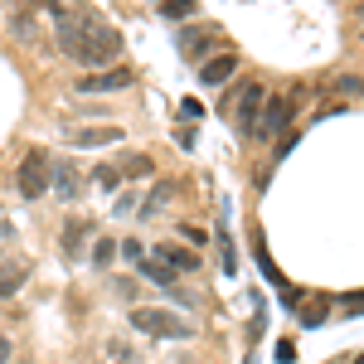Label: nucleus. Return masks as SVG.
Instances as JSON below:
<instances>
[{
  "label": "nucleus",
  "mask_w": 364,
  "mask_h": 364,
  "mask_svg": "<svg viewBox=\"0 0 364 364\" xmlns=\"http://www.w3.org/2000/svg\"><path fill=\"white\" fill-rule=\"evenodd\" d=\"M49 15H54V25H58V44H63V54H73L78 63H87V68H102V63H112V68H117L122 39H117L112 25L92 20L87 10H68V5H54Z\"/></svg>",
  "instance_id": "1"
},
{
  "label": "nucleus",
  "mask_w": 364,
  "mask_h": 364,
  "mask_svg": "<svg viewBox=\"0 0 364 364\" xmlns=\"http://www.w3.org/2000/svg\"><path fill=\"white\" fill-rule=\"evenodd\" d=\"M132 331L156 336V340H190V336H195V326L180 321V316L166 311V306H136V311H132Z\"/></svg>",
  "instance_id": "2"
},
{
  "label": "nucleus",
  "mask_w": 364,
  "mask_h": 364,
  "mask_svg": "<svg viewBox=\"0 0 364 364\" xmlns=\"http://www.w3.org/2000/svg\"><path fill=\"white\" fill-rule=\"evenodd\" d=\"M15 185H20V195L25 199H44L49 195V156L44 151H29L20 170H15Z\"/></svg>",
  "instance_id": "3"
},
{
  "label": "nucleus",
  "mask_w": 364,
  "mask_h": 364,
  "mask_svg": "<svg viewBox=\"0 0 364 364\" xmlns=\"http://www.w3.org/2000/svg\"><path fill=\"white\" fill-rule=\"evenodd\" d=\"M262 102H267V87L262 83H243V97H238V107H233V117H238V127L243 132H257V117H262Z\"/></svg>",
  "instance_id": "4"
},
{
  "label": "nucleus",
  "mask_w": 364,
  "mask_h": 364,
  "mask_svg": "<svg viewBox=\"0 0 364 364\" xmlns=\"http://www.w3.org/2000/svg\"><path fill=\"white\" fill-rule=\"evenodd\" d=\"M287 122H291V97H267V102H262V117H257V132H252V136H277Z\"/></svg>",
  "instance_id": "5"
},
{
  "label": "nucleus",
  "mask_w": 364,
  "mask_h": 364,
  "mask_svg": "<svg viewBox=\"0 0 364 364\" xmlns=\"http://www.w3.org/2000/svg\"><path fill=\"white\" fill-rule=\"evenodd\" d=\"M132 83V68H122V63H117V68H107V73H83V78H78V92H117V87H127Z\"/></svg>",
  "instance_id": "6"
},
{
  "label": "nucleus",
  "mask_w": 364,
  "mask_h": 364,
  "mask_svg": "<svg viewBox=\"0 0 364 364\" xmlns=\"http://www.w3.org/2000/svg\"><path fill=\"white\" fill-rule=\"evenodd\" d=\"M233 73H238V54H214L199 63V83L204 87H224Z\"/></svg>",
  "instance_id": "7"
},
{
  "label": "nucleus",
  "mask_w": 364,
  "mask_h": 364,
  "mask_svg": "<svg viewBox=\"0 0 364 364\" xmlns=\"http://www.w3.org/2000/svg\"><path fill=\"white\" fill-rule=\"evenodd\" d=\"M156 257H161V267H170V272H199V267H204V262H199V252L180 248V243H161Z\"/></svg>",
  "instance_id": "8"
},
{
  "label": "nucleus",
  "mask_w": 364,
  "mask_h": 364,
  "mask_svg": "<svg viewBox=\"0 0 364 364\" xmlns=\"http://www.w3.org/2000/svg\"><path fill=\"white\" fill-rule=\"evenodd\" d=\"M49 185L58 190V199H78L83 195V180H78V170L68 166V161H54V166H49Z\"/></svg>",
  "instance_id": "9"
},
{
  "label": "nucleus",
  "mask_w": 364,
  "mask_h": 364,
  "mask_svg": "<svg viewBox=\"0 0 364 364\" xmlns=\"http://www.w3.org/2000/svg\"><path fill=\"white\" fill-rule=\"evenodd\" d=\"M122 141L117 127H87V132H68V146H78V151H92V146H112Z\"/></svg>",
  "instance_id": "10"
},
{
  "label": "nucleus",
  "mask_w": 364,
  "mask_h": 364,
  "mask_svg": "<svg viewBox=\"0 0 364 364\" xmlns=\"http://www.w3.org/2000/svg\"><path fill=\"white\" fill-rule=\"evenodd\" d=\"M156 170V161L151 156H127L122 166H117V175H127V180H141V175H151Z\"/></svg>",
  "instance_id": "11"
},
{
  "label": "nucleus",
  "mask_w": 364,
  "mask_h": 364,
  "mask_svg": "<svg viewBox=\"0 0 364 364\" xmlns=\"http://www.w3.org/2000/svg\"><path fill=\"white\" fill-rule=\"evenodd\" d=\"M136 267H141V277L156 282V287H170V282H175V272H170V267H161V262H136Z\"/></svg>",
  "instance_id": "12"
},
{
  "label": "nucleus",
  "mask_w": 364,
  "mask_h": 364,
  "mask_svg": "<svg viewBox=\"0 0 364 364\" xmlns=\"http://www.w3.org/2000/svg\"><path fill=\"white\" fill-rule=\"evenodd\" d=\"M161 15L166 20H190L195 15V0H161Z\"/></svg>",
  "instance_id": "13"
},
{
  "label": "nucleus",
  "mask_w": 364,
  "mask_h": 364,
  "mask_svg": "<svg viewBox=\"0 0 364 364\" xmlns=\"http://www.w3.org/2000/svg\"><path fill=\"white\" fill-rule=\"evenodd\" d=\"M112 257H117V243H112V238H97V248H92V262H97V267H107Z\"/></svg>",
  "instance_id": "14"
},
{
  "label": "nucleus",
  "mask_w": 364,
  "mask_h": 364,
  "mask_svg": "<svg viewBox=\"0 0 364 364\" xmlns=\"http://www.w3.org/2000/svg\"><path fill=\"white\" fill-rule=\"evenodd\" d=\"M63 233H68V238H63V248H68V252H78V238L87 233V224H78V219H68V228H63Z\"/></svg>",
  "instance_id": "15"
},
{
  "label": "nucleus",
  "mask_w": 364,
  "mask_h": 364,
  "mask_svg": "<svg viewBox=\"0 0 364 364\" xmlns=\"http://www.w3.org/2000/svg\"><path fill=\"white\" fill-rule=\"evenodd\" d=\"M117 252H122L127 262H146V252H141V243H136V238H127V243H117Z\"/></svg>",
  "instance_id": "16"
},
{
  "label": "nucleus",
  "mask_w": 364,
  "mask_h": 364,
  "mask_svg": "<svg viewBox=\"0 0 364 364\" xmlns=\"http://www.w3.org/2000/svg\"><path fill=\"white\" fill-rule=\"evenodd\" d=\"M20 272H0V296H10V291H20Z\"/></svg>",
  "instance_id": "17"
},
{
  "label": "nucleus",
  "mask_w": 364,
  "mask_h": 364,
  "mask_svg": "<svg viewBox=\"0 0 364 364\" xmlns=\"http://www.w3.org/2000/svg\"><path fill=\"white\" fill-rule=\"evenodd\" d=\"M166 199H170V185H156V190H151V204H146V214H156Z\"/></svg>",
  "instance_id": "18"
},
{
  "label": "nucleus",
  "mask_w": 364,
  "mask_h": 364,
  "mask_svg": "<svg viewBox=\"0 0 364 364\" xmlns=\"http://www.w3.org/2000/svg\"><path fill=\"white\" fill-rule=\"evenodd\" d=\"M117 180H122V175H117V166H102V170H97V185H102V190H117Z\"/></svg>",
  "instance_id": "19"
},
{
  "label": "nucleus",
  "mask_w": 364,
  "mask_h": 364,
  "mask_svg": "<svg viewBox=\"0 0 364 364\" xmlns=\"http://www.w3.org/2000/svg\"><path fill=\"white\" fill-rule=\"evenodd\" d=\"M277 360H282V364H291V360H296V350H291V340H282V345H277Z\"/></svg>",
  "instance_id": "20"
},
{
  "label": "nucleus",
  "mask_w": 364,
  "mask_h": 364,
  "mask_svg": "<svg viewBox=\"0 0 364 364\" xmlns=\"http://www.w3.org/2000/svg\"><path fill=\"white\" fill-rule=\"evenodd\" d=\"M5 360H10V340L0 336V364H5Z\"/></svg>",
  "instance_id": "21"
},
{
  "label": "nucleus",
  "mask_w": 364,
  "mask_h": 364,
  "mask_svg": "<svg viewBox=\"0 0 364 364\" xmlns=\"http://www.w3.org/2000/svg\"><path fill=\"white\" fill-rule=\"evenodd\" d=\"M355 364H364V355H355Z\"/></svg>",
  "instance_id": "22"
},
{
  "label": "nucleus",
  "mask_w": 364,
  "mask_h": 364,
  "mask_svg": "<svg viewBox=\"0 0 364 364\" xmlns=\"http://www.w3.org/2000/svg\"><path fill=\"white\" fill-rule=\"evenodd\" d=\"M360 25H364V5H360Z\"/></svg>",
  "instance_id": "23"
}]
</instances>
